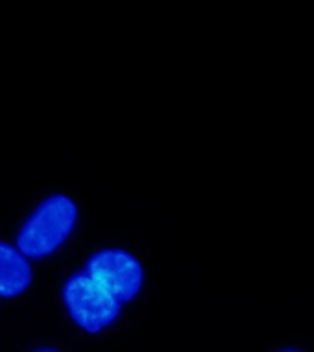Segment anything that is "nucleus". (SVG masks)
<instances>
[{"mask_svg": "<svg viewBox=\"0 0 314 352\" xmlns=\"http://www.w3.org/2000/svg\"><path fill=\"white\" fill-rule=\"evenodd\" d=\"M145 269L137 256L121 247L93 252L84 267L63 284L67 314L87 334H98L121 317L124 304L143 289Z\"/></svg>", "mask_w": 314, "mask_h": 352, "instance_id": "1", "label": "nucleus"}, {"mask_svg": "<svg viewBox=\"0 0 314 352\" xmlns=\"http://www.w3.org/2000/svg\"><path fill=\"white\" fill-rule=\"evenodd\" d=\"M78 217V204L73 197L63 193L49 195L19 228L17 249L30 260L49 258L73 236Z\"/></svg>", "mask_w": 314, "mask_h": 352, "instance_id": "2", "label": "nucleus"}, {"mask_svg": "<svg viewBox=\"0 0 314 352\" xmlns=\"http://www.w3.org/2000/svg\"><path fill=\"white\" fill-rule=\"evenodd\" d=\"M34 271L28 258L17 247L0 241V297L13 298L30 287Z\"/></svg>", "mask_w": 314, "mask_h": 352, "instance_id": "3", "label": "nucleus"}, {"mask_svg": "<svg viewBox=\"0 0 314 352\" xmlns=\"http://www.w3.org/2000/svg\"><path fill=\"white\" fill-rule=\"evenodd\" d=\"M34 352H61V351H58V349H52V346H39V349H36Z\"/></svg>", "mask_w": 314, "mask_h": 352, "instance_id": "4", "label": "nucleus"}, {"mask_svg": "<svg viewBox=\"0 0 314 352\" xmlns=\"http://www.w3.org/2000/svg\"><path fill=\"white\" fill-rule=\"evenodd\" d=\"M279 352H302V351H296V349H285V351H279Z\"/></svg>", "mask_w": 314, "mask_h": 352, "instance_id": "5", "label": "nucleus"}]
</instances>
